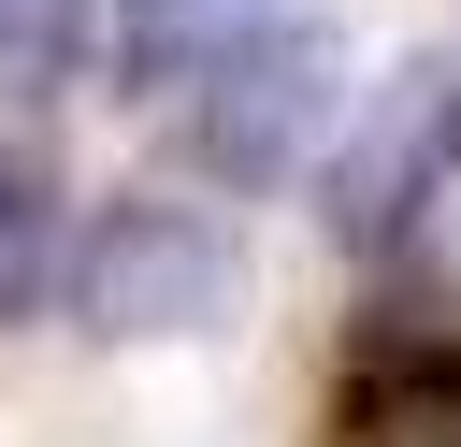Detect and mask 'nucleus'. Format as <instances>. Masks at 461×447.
Segmentation results:
<instances>
[{
	"label": "nucleus",
	"instance_id": "nucleus-7",
	"mask_svg": "<svg viewBox=\"0 0 461 447\" xmlns=\"http://www.w3.org/2000/svg\"><path fill=\"white\" fill-rule=\"evenodd\" d=\"M72 58H86V0H0V87L14 101L72 87Z\"/></svg>",
	"mask_w": 461,
	"mask_h": 447
},
{
	"label": "nucleus",
	"instance_id": "nucleus-5",
	"mask_svg": "<svg viewBox=\"0 0 461 447\" xmlns=\"http://www.w3.org/2000/svg\"><path fill=\"white\" fill-rule=\"evenodd\" d=\"M259 29H274V0H115V72L130 87H202Z\"/></svg>",
	"mask_w": 461,
	"mask_h": 447
},
{
	"label": "nucleus",
	"instance_id": "nucleus-3",
	"mask_svg": "<svg viewBox=\"0 0 461 447\" xmlns=\"http://www.w3.org/2000/svg\"><path fill=\"white\" fill-rule=\"evenodd\" d=\"M447 173H461V72H447V58H403V72L360 101V130L331 144V231H346V245H403Z\"/></svg>",
	"mask_w": 461,
	"mask_h": 447
},
{
	"label": "nucleus",
	"instance_id": "nucleus-6",
	"mask_svg": "<svg viewBox=\"0 0 461 447\" xmlns=\"http://www.w3.org/2000/svg\"><path fill=\"white\" fill-rule=\"evenodd\" d=\"M43 288H58V187L0 144V332H14Z\"/></svg>",
	"mask_w": 461,
	"mask_h": 447
},
{
	"label": "nucleus",
	"instance_id": "nucleus-1",
	"mask_svg": "<svg viewBox=\"0 0 461 447\" xmlns=\"http://www.w3.org/2000/svg\"><path fill=\"white\" fill-rule=\"evenodd\" d=\"M72 274V317L101 346H158V332H216L245 303V245L202 216V202H101L86 245L58 260Z\"/></svg>",
	"mask_w": 461,
	"mask_h": 447
},
{
	"label": "nucleus",
	"instance_id": "nucleus-2",
	"mask_svg": "<svg viewBox=\"0 0 461 447\" xmlns=\"http://www.w3.org/2000/svg\"><path fill=\"white\" fill-rule=\"evenodd\" d=\"M331 115H346V43L303 14V29H259L245 58H216L202 87H187V130H202V173H230V187H274V173H303L317 144H331Z\"/></svg>",
	"mask_w": 461,
	"mask_h": 447
},
{
	"label": "nucleus",
	"instance_id": "nucleus-4",
	"mask_svg": "<svg viewBox=\"0 0 461 447\" xmlns=\"http://www.w3.org/2000/svg\"><path fill=\"white\" fill-rule=\"evenodd\" d=\"M346 447H461V332H418V317H375L346 389H331Z\"/></svg>",
	"mask_w": 461,
	"mask_h": 447
}]
</instances>
